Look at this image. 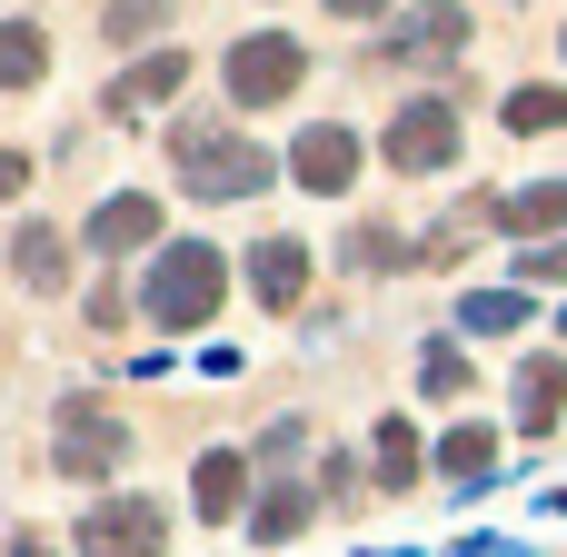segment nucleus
<instances>
[{"instance_id": "nucleus-1", "label": "nucleus", "mask_w": 567, "mask_h": 557, "mask_svg": "<svg viewBox=\"0 0 567 557\" xmlns=\"http://www.w3.org/2000/svg\"><path fill=\"white\" fill-rule=\"evenodd\" d=\"M219 299H229V259H219L209 239H169V249L150 259V279H140L150 329H199Z\"/></svg>"}, {"instance_id": "nucleus-2", "label": "nucleus", "mask_w": 567, "mask_h": 557, "mask_svg": "<svg viewBox=\"0 0 567 557\" xmlns=\"http://www.w3.org/2000/svg\"><path fill=\"white\" fill-rule=\"evenodd\" d=\"M179 189L189 199H249V189H269V159L219 120H179Z\"/></svg>"}, {"instance_id": "nucleus-3", "label": "nucleus", "mask_w": 567, "mask_h": 557, "mask_svg": "<svg viewBox=\"0 0 567 557\" xmlns=\"http://www.w3.org/2000/svg\"><path fill=\"white\" fill-rule=\"evenodd\" d=\"M309 80V50L289 40V30H249L239 50H229V100L239 110H269V100H289Z\"/></svg>"}, {"instance_id": "nucleus-4", "label": "nucleus", "mask_w": 567, "mask_h": 557, "mask_svg": "<svg viewBox=\"0 0 567 557\" xmlns=\"http://www.w3.org/2000/svg\"><path fill=\"white\" fill-rule=\"evenodd\" d=\"M379 159H389L399 179H429V169H449V159H458V110H449V100H409V110L389 120Z\"/></svg>"}, {"instance_id": "nucleus-5", "label": "nucleus", "mask_w": 567, "mask_h": 557, "mask_svg": "<svg viewBox=\"0 0 567 557\" xmlns=\"http://www.w3.org/2000/svg\"><path fill=\"white\" fill-rule=\"evenodd\" d=\"M169 528H159V498H100L80 518V557H159Z\"/></svg>"}, {"instance_id": "nucleus-6", "label": "nucleus", "mask_w": 567, "mask_h": 557, "mask_svg": "<svg viewBox=\"0 0 567 557\" xmlns=\"http://www.w3.org/2000/svg\"><path fill=\"white\" fill-rule=\"evenodd\" d=\"M120 458H130V429H120L110 409L70 399V409H60V468H70V478H110Z\"/></svg>"}, {"instance_id": "nucleus-7", "label": "nucleus", "mask_w": 567, "mask_h": 557, "mask_svg": "<svg viewBox=\"0 0 567 557\" xmlns=\"http://www.w3.org/2000/svg\"><path fill=\"white\" fill-rule=\"evenodd\" d=\"M179 80H189V50H150V60H130V70L110 80V120H150V110H169Z\"/></svg>"}, {"instance_id": "nucleus-8", "label": "nucleus", "mask_w": 567, "mask_h": 557, "mask_svg": "<svg viewBox=\"0 0 567 557\" xmlns=\"http://www.w3.org/2000/svg\"><path fill=\"white\" fill-rule=\"evenodd\" d=\"M289 169H299L309 189H349V179H359V140H349L339 120H319V130H299V149H289Z\"/></svg>"}, {"instance_id": "nucleus-9", "label": "nucleus", "mask_w": 567, "mask_h": 557, "mask_svg": "<svg viewBox=\"0 0 567 557\" xmlns=\"http://www.w3.org/2000/svg\"><path fill=\"white\" fill-rule=\"evenodd\" d=\"M150 239H159V199H150V189H120V199H100V219H90V249L130 259V249H150Z\"/></svg>"}, {"instance_id": "nucleus-10", "label": "nucleus", "mask_w": 567, "mask_h": 557, "mask_svg": "<svg viewBox=\"0 0 567 557\" xmlns=\"http://www.w3.org/2000/svg\"><path fill=\"white\" fill-rule=\"evenodd\" d=\"M488 219H498V229H518V239L538 249L548 229H567V179H528V189H508V199H498Z\"/></svg>"}, {"instance_id": "nucleus-11", "label": "nucleus", "mask_w": 567, "mask_h": 557, "mask_svg": "<svg viewBox=\"0 0 567 557\" xmlns=\"http://www.w3.org/2000/svg\"><path fill=\"white\" fill-rule=\"evenodd\" d=\"M558 419H567V359L538 349V359L518 369V429H528V439H548Z\"/></svg>"}, {"instance_id": "nucleus-12", "label": "nucleus", "mask_w": 567, "mask_h": 557, "mask_svg": "<svg viewBox=\"0 0 567 557\" xmlns=\"http://www.w3.org/2000/svg\"><path fill=\"white\" fill-rule=\"evenodd\" d=\"M249 289H259L269 309H299V289H309V249H299V239H259V249H249Z\"/></svg>"}, {"instance_id": "nucleus-13", "label": "nucleus", "mask_w": 567, "mask_h": 557, "mask_svg": "<svg viewBox=\"0 0 567 557\" xmlns=\"http://www.w3.org/2000/svg\"><path fill=\"white\" fill-rule=\"evenodd\" d=\"M189 498H199V518H239V498H249V458H239V448H209V458L189 468Z\"/></svg>"}, {"instance_id": "nucleus-14", "label": "nucleus", "mask_w": 567, "mask_h": 557, "mask_svg": "<svg viewBox=\"0 0 567 557\" xmlns=\"http://www.w3.org/2000/svg\"><path fill=\"white\" fill-rule=\"evenodd\" d=\"M458 30H468V20H458V0H419V10H409V30H399V50H409V60H449V50H458Z\"/></svg>"}, {"instance_id": "nucleus-15", "label": "nucleus", "mask_w": 567, "mask_h": 557, "mask_svg": "<svg viewBox=\"0 0 567 557\" xmlns=\"http://www.w3.org/2000/svg\"><path fill=\"white\" fill-rule=\"evenodd\" d=\"M458 329H468V339H508V329H528V289H468V299H458Z\"/></svg>"}, {"instance_id": "nucleus-16", "label": "nucleus", "mask_w": 567, "mask_h": 557, "mask_svg": "<svg viewBox=\"0 0 567 557\" xmlns=\"http://www.w3.org/2000/svg\"><path fill=\"white\" fill-rule=\"evenodd\" d=\"M50 70V40H40V20H0V90H30Z\"/></svg>"}, {"instance_id": "nucleus-17", "label": "nucleus", "mask_w": 567, "mask_h": 557, "mask_svg": "<svg viewBox=\"0 0 567 557\" xmlns=\"http://www.w3.org/2000/svg\"><path fill=\"white\" fill-rule=\"evenodd\" d=\"M439 468H449L458 488H488V468H498V439H488V429H449V439H439Z\"/></svg>"}, {"instance_id": "nucleus-18", "label": "nucleus", "mask_w": 567, "mask_h": 557, "mask_svg": "<svg viewBox=\"0 0 567 557\" xmlns=\"http://www.w3.org/2000/svg\"><path fill=\"white\" fill-rule=\"evenodd\" d=\"M10 269H20L30 289H60V279H70V249H60V229H20V249H10Z\"/></svg>"}, {"instance_id": "nucleus-19", "label": "nucleus", "mask_w": 567, "mask_h": 557, "mask_svg": "<svg viewBox=\"0 0 567 557\" xmlns=\"http://www.w3.org/2000/svg\"><path fill=\"white\" fill-rule=\"evenodd\" d=\"M508 130H518V140H538V130H567V90H548V80L508 90Z\"/></svg>"}, {"instance_id": "nucleus-20", "label": "nucleus", "mask_w": 567, "mask_h": 557, "mask_svg": "<svg viewBox=\"0 0 567 557\" xmlns=\"http://www.w3.org/2000/svg\"><path fill=\"white\" fill-rule=\"evenodd\" d=\"M299 528H309V488H269V498L249 508V538H269V548L299 538Z\"/></svg>"}, {"instance_id": "nucleus-21", "label": "nucleus", "mask_w": 567, "mask_h": 557, "mask_svg": "<svg viewBox=\"0 0 567 557\" xmlns=\"http://www.w3.org/2000/svg\"><path fill=\"white\" fill-rule=\"evenodd\" d=\"M389 259H409V239H399V229H379V219H369V229H349V269H389Z\"/></svg>"}, {"instance_id": "nucleus-22", "label": "nucleus", "mask_w": 567, "mask_h": 557, "mask_svg": "<svg viewBox=\"0 0 567 557\" xmlns=\"http://www.w3.org/2000/svg\"><path fill=\"white\" fill-rule=\"evenodd\" d=\"M379 478H389V488H409V478H419V439H409L399 419L379 429Z\"/></svg>"}, {"instance_id": "nucleus-23", "label": "nucleus", "mask_w": 567, "mask_h": 557, "mask_svg": "<svg viewBox=\"0 0 567 557\" xmlns=\"http://www.w3.org/2000/svg\"><path fill=\"white\" fill-rule=\"evenodd\" d=\"M159 20H169V0H110V20H100V30H110V40H150Z\"/></svg>"}, {"instance_id": "nucleus-24", "label": "nucleus", "mask_w": 567, "mask_h": 557, "mask_svg": "<svg viewBox=\"0 0 567 557\" xmlns=\"http://www.w3.org/2000/svg\"><path fill=\"white\" fill-rule=\"evenodd\" d=\"M419 389H429V399H458V389H468V359H458V349H429V359H419Z\"/></svg>"}, {"instance_id": "nucleus-25", "label": "nucleus", "mask_w": 567, "mask_h": 557, "mask_svg": "<svg viewBox=\"0 0 567 557\" xmlns=\"http://www.w3.org/2000/svg\"><path fill=\"white\" fill-rule=\"evenodd\" d=\"M518 279H528V289H548V279H567V239H558V249H548V239H538V249H528V259H518Z\"/></svg>"}, {"instance_id": "nucleus-26", "label": "nucleus", "mask_w": 567, "mask_h": 557, "mask_svg": "<svg viewBox=\"0 0 567 557\" xmlns=\"http://www.w3.org/2000/svg\"><path fill=\"white\" fill-rule=\"evenodd\" d=\"M20 179H30V159H20V149H0V199H10Z\"/></svg>"}, {"instance_id": "nucleus-27", "label": "nucleus", "mask_w": 567, "mask_h": 557, "mask_svg": "<svg viewBox=\"0 0 567 557\" xmlns=\"http://www.w3.org/2000/svg\"><path fill=\"white\" fill-rule=\"evenodd\" d=\"M329 10H339V20H379L389 0H329Z\"/></svg>"}, {"instance_id": "nucleus-28", "label": "nucleus", "mask_w": 567, "mask_h": 557, "mask_svg": "<svg viewBox=\"0 0 567 557\" xmlns=\"http://www.w3.org/2000/svg\"><path fill=\"white\" fill-rule=\"evenodd\" d=\"M10 557H50V538H10Z\"/></svg>"}]
</instances>
